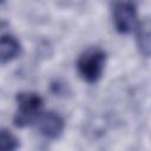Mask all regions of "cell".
I'll return each mask as SVG.
<instances>
[{"label": "cell", "instance_id": "6da1fadb", "mask_svg": "<svg viewBox=\"0 0 151 151\" xmlns=\"http://www.w3.org/2000/svg\"><path fill=\"white\" fill-rule=\"evenodd\" d=\"M105 52L99 47H90L84 51L77 61V68L84 80L88 83L97 81L104 71Z\"/></svg>", "mask_w": 151, "mask_h": 151}, {"label": "cell", "instance_id": "277c9868", "mask_svg": "<svg viewBox=\"0 0 151 151\" xmlns=\"http://www.w3.org/2000/svg\"><path fill=\"white\" fill-rule=\"evenodd\" d=\"M37 122V127L39 132L50 139L58 138L63 131H64V119L61 118L60 114L53 111H47L44 113H40L38 118L35 119Z\"/></svg>", "mask_w": 151, "mask_h": 151}, {"label": "cell", "instance_id": "7a4b0ae2", "mask_svg": "<svg viewBox=\"0 0 151 151\" xmlns=\"http://www.w3.org/2000/svg\"><path fill=\"white\" fill-rule=\"evenodd\" d=\"M18 109L14 117V123L19 127H24L32 122H35L42 107V99L34 92H20L17 96Z\"/></svg>", "mask_w": 151, "mask_h": 151}, {"label": "cell", "instance_id": "3957f363", "mask_svg": "<svg viewBox=\"0 0 151 151\" xmlns=\"http://www.w3.org/2000/svg\"><path fill=\"white\" fill-rule=\"evenodd\" d=\"M113 22L119 33H131L138 26L134 6L127 1L117 2L113 8Z\"/></svg>", "mask_w": 151, "mask_h": 151}, {"label": "cell", "instance_id": "8992f818", "mask_svg": "<svg viewBox=\"0 0 151 151\" xmlns=\"http://www.w3.org/2000/svg\"><path fill=\"white\" fill-rule=\"evenodd\" d=\"M137 28H138L137 41H138L140 52L145 57H149V54H150V22H149V20L145 19L144 21L138 24Z\"/></svg>", "mask_w": 151, "mask_h": 151}, {"label": "cell", "instance_id": "5b68a950", "mask_svg": "<svg viewBox=\"0 0 151 151\" xmlns=\"http://www.w3.org/2000/svg\"><path fill=\"white\" fill-rule=\"evenodd\" d=\"M20 52V44L13 35L5 34L0 37V61L6 63L15 57Z\"/></svg>", "mask_w": 151, "mask_h": 151}, {"label": "cell", "instance_id": "52a82bcc", "mask_svg": "<svg viewBox=\"0 0 151 151\" xmlns=\"http://www.w3.org/2000/svg\"><path fill=\"white\" fill-rule=\"evenodd\" d=\"M19 147L18 138L8 130L0 129V151H11Z\"/></svg>", "mask_w": 151, "mask_h": 151}]
</instances>
